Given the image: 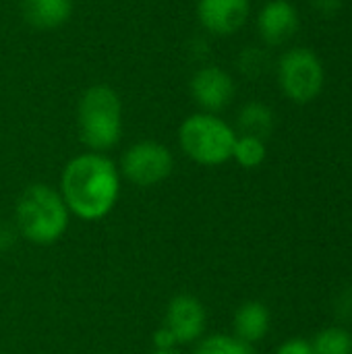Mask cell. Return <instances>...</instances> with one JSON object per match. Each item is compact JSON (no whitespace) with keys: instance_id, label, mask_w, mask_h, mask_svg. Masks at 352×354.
<instances>
[{"instance_id":"6da1fadb","label":"cell","mask_w":352,"mask_h":354,"mask_svg":"<svg viewBox=\"0 0 352 354\" xmlns=\"http://www.w3.org/2000/svg\"><path fill=\"white\" fill-rule=\"evenodd\" d=\"M58 191L73 216L98 222L118 203L120 170L106 153L85 151L66 162Z\"/></svg>"},{"instance_id":"7a4b0ae2","label":"cell","mask_w":352,"mask_h":354,"mask_svg":"<svg viewBox=\"0 0 352 354\" xmlns=\"http://www.w3.org/2000/svg\"><path fill=\"white\" fill-rule=\"evenodd\" d=\"M71 212L60 195L44 183H33L23 189L15 203L12 224L19 230V236L33 245H54L68 230Z\"/></svg>"},{"instance_id":"3957f363","label":"cell","mask_w":352,"mask_h":354,"mask_svg":"<svg viewBox=\"0 0 352 354\" xmlns=\"http://www.w3.org/2000/svg\"><path fill=\"white\" fill-rule=\"evenodd\" d=\"M77 133L89 151L106 153L122 137V100L106 83L89 85L77 104Z\"/></svg>"},{"instance_id":"277c9868","label":"cell","mask_w":352,"mask_h":354,"mask_svg":"<svg viewBox=\"0 0 352 354\" xmlns=\"http://www.w3.org/2000/svg\"><path fill=\"white\" fill-rule=\"evenodd\" d=\"M176 139L191 162L214 168L232 160L237 131L220 114L199 110L180 122Z\"/></svg>"},{"instance_id":"5b68a950","label":"cell","mask_w":352,"mask_h":354,"mask_svg":"<svg viewBox=\"0 0 352 354\" xmlns=\"http://www.w3.org/2000/svg\"><path fill=\"white\" fill-rule=\"evenodd\" d=\"M278 83L290 102L309 104L324 89L326 71L309 48H290L278 60Z\"/></svg>"},{"instance_id":"8992f818","label":"cell","mask_w":352,"mask_h":354,"mask_svg":"<svg viewBox=\"0 0 352 354\" xmlns=\"http://www.w3.org/2000/svg\"><path fill=\"white\" fill-rule=\"evenodd\" d=\"M118 170L131 185L149 189L170 178L174 170V156L164 143L141 139L124 149Z\"/></svg>"},{"instance_id":"52a82bcc","label":"cell","mask_w":352,"mask_h":354,"mask_svg":"<svg viewBox=\"0 0 352 354\" xmlns=\"http://www.w3.org/2000/svg\"><path fill=\"white\" fill-rule=\"evenodd\" d=\"M191 97L201 112L220 114L226 110L237 93L232 75L218 64H201L189 81Z\"/></svg>"},{"instance_id":"ba28073f","label":"cell","mask_w":352,"mask_h":354,"mask_svg":"<svg viewBox=\"0 0 352 354\" xmlns=\"http://www.w3.org/2000/svg\"><path fill=\"white\" fill-rule=\"evenodd\" d=\"M195 15L199 25L218 37L234 35L251 15V0H197Z\"/></svg>"},{"instance_id":"9c48e42d","label":"cell","mask_w":352,"mask_h":354,"mask_svg":"<svg viewBox=\"0 0 352 354\" xmlns=\"http://www.w3.org/2000/svg\"><path fill=\"white\" fill-rule=\"evenodd\" d=\"M207 313L203 303L193 295H176L166 309L164 326L172 332L178 346L197 342L205 332Z\"/></svg>"},{"instance_id":"30bf717a","label":"cell","mask_w":352,"mask_h":354,"mask_svg":"<svg viewBox=\"0 0 352 354\" xmlns=\"http://www.w3.org/2000/svg\"><path fill=\"white\" fill-rule=\"evenodd\" d=\"M299 29V10L288 0H270L257 15V31L268 46L286 44Z\"/></svg>"},{"instance_id":"8fae6325","label":"cell","mask_w":352,"mask_h":354,"mask_svg":"<svg viewBox=\"0 0 352 354\" xmlns=\"http://www.w3.org/2000/svg\"><path fill=\"white\" fill-rule=\"evenodd\" d=\"M23 21L37 31H54L73 17V0H21Z\"/></svg>"},{"instance_id":"7c38bea8","label":"cell","mask_w":352,"mask_h":354,"mask_svg":"<svg viewBox=\"0 0 352 354\" xmlns=\"http://www.w3.org/2000/svg\"><path fill=\"white\" fill-rule=\"evenodd\" d=\"M270 324H272V317H270L268 307L259 301H247L237 309L232 328L239 340L253 346L268 336Z\"/></svg>"},{"instance_id":"4fadbf2b","label":"cell","mask_w":352,"mask_h":354,"mask_svg":"<svg viewBox=\"0 0 352 354\" xmlns=\"http://www.w3.org/2000/svg\"><path fill=\"white\" fill-rule=\"evenodd\" d=\"M274 124H276L274 112L263 102H247L239 110V116H237V127L241 135L259 137L263 141L274 131Z\"/></svg>"},{"instance_id":"5bb4252c","label":"cell","mask_w":352,"mask_h":354,"mask_svg":"<svg viewBox=\"0 0 352 354\" xmlns=\"http://www.w3.org/2000/svg\"><path fill=\"white\" fill-rule=\"evenodd\" d=\"M268 158V147L266 141L259 137H251V135H237L234 141V149H232V160L247 170L259 168Z\"/></svg>"},{"instance_id":"9a60e30c","label":"cell","mask_w":352,"mask_h":354,"mask_svg":"<svg viewBox=\"0 0 352 354\" xmlns=\"http://www.w3.org/2000/svg\"><path fill=\"white\" fill-rule=\"evenodd\" d=\"M313 354H352V334L342 326L322 330L311 340Z\"/></svg>"},{"instance_id":"2e32d148","label":"cell","mask_w":352,"mask_h":354,"mask_svg":"<svg viewBox=\"0 0 352 354\" xmlns=\"http://www.w3.org/2000/svg\"><path fill=\"white\" fill-rule=\"evenodd\" d=\"M193 354H253V346L245 344L237 336L228 334H212L207 338H199Z\"/></svg>"},{"instance_id":"e0dca14e","label":"cell","mask_w":352,"mask_h":354,"mask_svg":"<svg viewBox=\"0 0 352 354\" xmlns=\"http://www.w3.org/2000/svg\"><path fill=\"white\" fill-rule=\"evenodd\" d=\"M237 64H239V71H241L245 77L257 79V77L266 75V71L270 68V54H268L263 48L249 46V48H245V50L239 54Z\"/></svg>"},{"instance_id":"ac0fdd59","label":"cell","mask_w":352,"mask_h":354,"mask_svg":"<svg viewBox=\"0 0 352 354\" xmlns=\"http://www.w3.org/2000/svg\"><path fill=\"white\" fill-rule=\"evenodd\" d=\"M334 313L340 322H351L352 319V286H346L338 292L334 301Z\"/></svg>"},{"instance_id":"d6986e66","label":"cell","mask_w":352,"mask_h":354,"mask_svg":"<svg viewBox=\"0 0 352 354\" xmlns=\"http://www.w3.org/2000/svg\"><path fill=\"white\" fill-rule=\"evenodd\" d=\"M19 239V230L15 224L8 222H0V253H8Z\"/></svg>"},{"instance_id":"ffe728a7","label":"cell","mask_w":352,"mask_h":354,"mask_svg":"<svg viewBox=\"0 0 352 354\" xmlns=\"http://www.w3.org/2000/svg\"><path fill=\"white\" fill-rule=\"evenodd\" d=\"M151 344H154V348H158V351H164V348H178L176 338L172 336V332H170L166 326H162V328H158V330L154 332Z\"/></svg>"},{"instance_id":"44dd1931","label":"cell","mask_w":352,"mask_h":354,"mask_svg":"<svg viewBox=\"0 0 352 354\" xmlns=\"http://www.w3.org/2000/svg\"><path fill=\"white\" fill-rule=\"evenodd\" d=\"M276 354H313L311 351V342L305 338H290L284 344H280V348Z\"/></svg>"},{"instance_id":"7402d4cb","label":"cell","mask_w":352,"mask_h":354,"mask_svg":"<svg viewBox=\"0 0 352 354\" xmlns=\"http://www.w3.org/2000/svg\"><path fill=\"white\" fill-rule=\"evenodd\" d=\"M342 4L344 0H313V6L322 17H334L342 8Z\"/></svg>"},{"instance_id":"603a6c76","label":"cell","mask_w":352,"mask_h":354,"mask_svg":"<svg viewBox=\"0 0 352 354\" xmlns=\"http://www.w3.org/2000/svg\"><path fill=\"white\" fill-rule=\"evenodd\" d=\"M149 354H180L178 348H164V351H158V348H154Z\"/></svg>"}]
</instances>
